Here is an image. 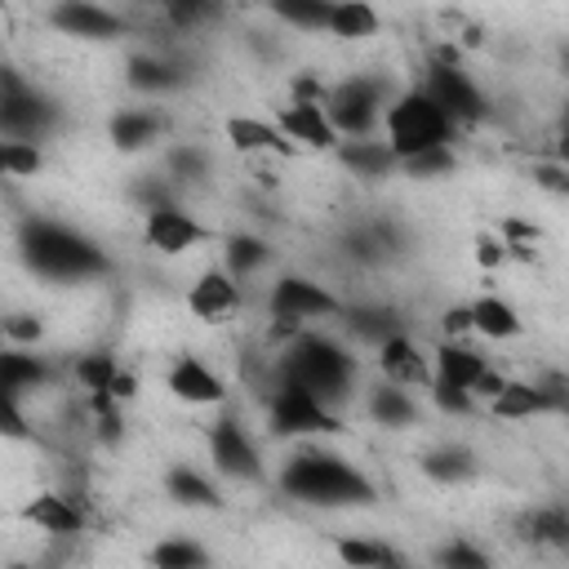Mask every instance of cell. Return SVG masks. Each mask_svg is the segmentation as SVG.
<instances>
[{"instance_id": "5", "label": "cell", "mask_w": 569, "mask_h": 569, "mask_svg": "<svg viewBox=\"0 0 569 569\" xmlns=\"http://www.w3.org/2000/svg\"><path fill=\"white\" fill-rule=\"evenodd\" d=\"M342 298L302 271H280L267 289V316H271V342H293L311 320H338Z\"/></svg>"}, {"instance_id": "34", "label": "cell", "mask_w": 569, "mask_h": 569, "mask_svg": "<svg viewBox=\"0 0 569 569\" xmlns=\"http://www.w3.org/2000/svg\"><path fill=\"white\" fill-rule=\"evenodd\" d=\"M333 556L342 565H351V569H396V565H409V556L400 547H391L382 538H351V533L333 542Z\"/></svg>"}, {"instance_id": "4", "label": "cell", "mask_w": 569, "mask_h": 569, "mask_svg": "<svg viewBox=\"0 0 569 569\" xmlns=\"http://www.w3.org/2000/svg\"><path fill=\"white\" fill-rule=\"evenodd\" d=\"M382 138L391 142V151L400 160H409V156L431 151V147H453L458 120L422 84H409V89H400L391 98V107L382 116Z\"/></svg>"}, {"instance_id": "37", "label": "cell", "mask_w": 569, "mask_h": 569, "mask_svg": "<svg viewBox=\"0 0 569 569\" xmlns=\"http://www.w3.org/2000/svg\"><path fill=\"white\" fill-rule=\"evenodd\" d=\"M160 13L178 36H191V31H204V27L222 22L227 0H160Z\"/></svg>"}, {"instance_id": "7", "label": "cell", "mask_w": 569, "mask_h": 569, "mask_svg": "<svg viewBox=\"0 0 569 569\" xmlns=\"http://www.w3.org/2000/svg\"><path fill=\"white\" fill-rule=\"evenodd\" d=\"M67 111L53 93H44L40 84H31L18 67L0 71V133L18 138V142H40L53 138L62 129Z\"/></svg>"}, {"instance_id": "12", "label": "cell", "mask_w": 569, "mask_h": 569, "mask_svg": "<svg viewBox=\"0 0 569 569\" xmlns=\"http://www.w3.org/2000/svg\"><path fill=\"white\" fill-rule=\"evenodd\" d=\"M142 240L164 258H182L200 244H213V227H204L182 200H164L142 213Z\"/></svg>"}, {"instance_id": "47", "label": "cell", "mask_w": 569, "mask_h": 569, "mask_svg": "<svg viewBox=\"0 0 569 569\" xmlns=\"http://www.w3.org/2000/svg\"><path fill=\"white\" fill-rule=\"evenodd\" d=\"M0 427H4V436H13V440H27V436H31V431H27V418H22V400L0 396Z\"/></svg>"}, {"instance_id": "42", "label": "cell", "mask_w": 569, "mask_h": 569, "mask_svg": "<svg viewBox=\"0 0 569 569\" xmlns=\"http://www.w3.org/2000/svg\"><path fill=\"white\" fill-rule=\"evenodd\" d=\"M427 400H431L440 413H453V418H462V413H471V409H476V396H471L467 387H453V382H440V378H431Z\"/></svg>"}, {"instance_id": "26", "label": "cell", "mask_w": 569, "mask_h": 569, "mask_svg": "<svg viewBox=\"0 0 569 569\" xmlns=\"http://www.w3.org/2000/svg\"><path fill=\"white\" fill-rule=\"evenodd\" d=\"M338 320H342V329H347L356 342H365V347H382L391 333L409 329L405 316H400V307H391V302H347Z\"/></svg>"}, {"instance_id": "29", "label": "cell", "mask_w": 569, "mask_h": 569, "mask_svg": "<svg viewBox=\"0 0 569 569\" xmlns=\"http://www.w3.org/2000/svg\"><path fill=\"white\" fill-rule=\"evenodd\" d=\"M164 493H169L178 507H187V511H218V507L227 502L222 489H218V480L204 476V471L191 467V462H173V467L164 471Z\"/></svg>"}, {"instance_id": "18", "label": "cell", "mask_w": 569, "mask_h": 569, "mask_svg": "<svg viewBox=\"0 0 569 569\" xmlns=\"http://www.w3.org/2000/svg\"><path fill=\"white\" fill-rule=\"evenodd\" d=\"M493 418L507 422H525V418H542V413H569V391H556L547 382H520L511 378L493 400H489Z\"/></svg>"}, {"instance_id": "23", "label": "cell", "mask_w": 569, "mask_h": 569, "mask_svg": "<svg viewBox=\"0 0 569 569\" xmlns=\"http://www.w3.org/2000/svg\"><path fill=\"white\" fill-rule=\"evenodd\" d=\"M222 138L240 156H298L289 133L276 120H262V116H227L222 120Z\"/></svg>"}, {"instance_id": "46", "label": "cell", "mask_w": 569, "mask_h": 569, "mask_svg": "<svg viewBox=\"0 0 569 569\" xmlns=\"http://www.w3.org/2000/svg\"><path fill=\"white\" fill-rule=\"evenodd\" d=\"M533 182H538L542 191L569 196V164H560V160H542V164H533Z\"/></svg>"}, {"instance_id": "20", "label": "cell", "mask_w": 569, "mask_h": 569, "mask_svg": "<svg viewBox=\"0 0 569 569\" xmlns=\"http://www.w3.org/2000/svg\"><path fill=\"white\" fill-rule=\"evenodd\" d=\"M40 533H49V538H76V533H84L89 529V511H84V498H76V493H62V489H40L31 502H27V511H22Z\"/></svg>"}, {"instance_id": "39", "label": "cell", "mask_w": 569, "mask_h": 569, "mask_svg": "<svg viewBox=\"0 0 569 569\" xmlns=\"http://www.w3.org/2000/svg\"><path fill=\"white\" fill-rule=\"evenodd\" d=\"M458 169V151L453 147H431V151H418L409 160H400V173L409 182H440Z\"/></svg>"}, {"instance_id": "50", "label": "cell", "mask_w": 569, "mask_h": 569, "mask_svg": "<svg viewBox=\"0 0 569 569\" xmlns=\"http://www.w3.org/2000/svg\"><path fill=\"white\" fill-rule=\"evenodd\" d=\"M556 133H569V93H565L560 107H556Z\"/></svg>"}, {"instance_id": "3", "label": "cell", "mask_w": 569, "mask_h": 569, "mask_svg": "<svg viewBox=\"0 0 569 569\" xmlns=\"http://www.w3.org/2000/svg\"><path fill=\"white\" fill-rule=\"evenodd\" d=\"M276 373H280V378H293V382H302V387H311V391L325 396L333 409H342V400H347L351 387H356L360 360H356L351 347L338 342L333 333L302 329L293 342H284V356H280Z\"/></svg>"}, {"instance_id": "27", "label": "cell", "mask_w": 569, "mask_h": 569, "mask_svg": "<svg viewBox=\"0 0 569 569\" xmlns=\"http://www.w3.org/2000/svg\"><path fill=\"white\" fill-rule=\"evenodd\" d=\"M516 533L542 551H569V502H538L516 516Z\"/></svg>"}, {"instance_id": "38", "label": "cell", "mask_w": 569, "mask_h": 569, "mask_svg": "<svg viewBox=\"0 0 569 569\" xmlns=\"http://www.w3.org/2000/svg\"><path fill=\"white\" fill-rule=\"evenodd\" d=\"M147 560H151L156 569H204V565H213V551L200 547V542L187 538V533H169V538H160V542L147 551Z\"/></svg>"}, {"instance_id": "48", "label": "cell", "mask_w": 569, "mask_h": 569, "mask_svg": "<svg viewBox=\"0 0 569 569\" xmlns=\"http://www.w3.org/2000/svg\"><path fill=\"white\" fill-rule=\"evenodd\" d=\"M507 382H511V378H507L502 369H493V365H489V369L480 373V382H476V400H485V405H489V400H493V396H498Z\"/></svg>"}, {"instance_id": "1", "label": "cell", "mask_w": 569, "mask_h": 569, "mask_svg": "<svg viewBox=\"0 0 569 569\" xmlns=\"http://www.w3.org/2000/svg\"><path fill=\"white\" fill-rule=\"evenodd\" d=\"M276 489L302 507H320V511H347V507H373L378 502V485L347 462L333 449H320L311 440H302L284 467L276 471Z\"/></svg>"}, {"instance_id": "25", "label": "cell", "mask_w": 569, "mask_h": 569, "mask_svg": "<svg viewBox=\"0 0 569 569\" xmlns=\"http://www.w3.org/2000/svg\"><path fill=\"white\" fill-rule=\"evenodd\" d=\"M365 413H369V422H378L387 431H405V427H413L422 418V405H418L413 387H400V382L378 378L365 391Z\"/></svg>"}, {"instance_id": "44", "label": "cell", "mask_w": 569, "mask_h": 569, "mask_svg": "<svg viewBox=\"0 0 569 569\" xmlns=\"http://www.w3.org/2000/svg\"><path fill=\"white\" fill-rule=\"evenodd\" d=\"M476 262H480L485 271H498V267H507V262H511V249H507V240H502L498 231H480V236H476Z\"/></svg>"}, {"instance_id": "19", "label": "cell", "mask_w": 569, "mask_h": 569, "mask_svg": "<svg viewBox=\"0 0 569 569\" xmlns=\"http://www.w3.org/2000/svg\"><path fill=\"white\" fill-rule=\"evenodd\" d=\"M164 387L173 391V400L196 405V409H209V405L218 409V405H227V378H222L218 369H209L200 356H178V360L169 365Z\"/></svg>"}, {"instance_id": "40", "label": "cell", "mask_w": 569, "mask_h": 569, "mask_svg": "<svg viewBox=\"0 0 569 569\" xmlns=\"http://www.w3.org/2000/svg\"><path fill=\"white\" fill-rule=\"evenodd\" d=\"M0 169H4V178H36V173L44 169V151H40V142L4 138V142H0Z\"/></svg>"}, {"instance_id": "43", "label": "cell", "mask_w": 569, "mask_h": 569, "mask_svg": "<svg viewBox=\"0 0 569 569\" xmlns=\"http://www.w3.org/2000/svg\"><path fill=\"white\" fill-rule=\"evenodd\" d=\"M4 338L18 342V347H36L44 338V325L31 311H13V316H4Z\"/></svg>"}, {"instance_id": "10", "label": "cell", "mask_w": 569, "mask_h": 569, "mask_svg": "<svg viewBox=\"0 0 569 569\" xmlns=\"http://www.w3.org/2000/svg\"><path fill=\"white\" fill-rule=\"evenodd\" d=\"M209 462L231 485H262L267 480L262 449H258V440L249 436V427L236 413L213 418V427H209Z\"/></svg>"}, {"instance_id": "22", "label": "cell", "mask_w": 569, "mask_h": 569, "mask_svg": "<svg viewBox=\"0 0 569 569\" xmlns=\"http://www.w3.org/2000/svg\"><path fill=\"white\" fill-rule=\"evenodd\" d=\"M58 378V365L31 347H18L9 342L4 356H0V396L9 400H22L27 391H44L49 382Z\"/></svg>"}, {"instance_id": "35", "label": "cell", "mask_w": 569, "mask_h": 569, "mask_svg": "<svg viewBox=\"0 0 569 569\" xmlns=\"http://www.w3.org/2000/svg\"><path fill=\"white\" fill-rule=\"evenodd\" d=\"M164 173L173 178L178 191H182V187H200V182H209L213 160H209V151H204L200 142H173V147L164 151Z\"/></svg>"}, {"instance_id": "6", "label": "cell", "mask_w": 569, "mask_h": 569, "mask_svg": "<svg viewBox=\"0 0 569 569\" xmlns=\"http://www.w3.org/2000/svg\"><path fill=\"white\" fill-rule=\"evenodd\" d=\"M267 431L276 440H298L302 445V440H320V436L347 431V418H342V409H333L311 387L276 373V387L267 396Z\"/></svg>"}, {"instance_id": "45", "label": "cell", "mask_w": 569, "mask_h": 569, "mask_svg": "<svg viewBox=\"0 0 569 569\" xmlns=\"http://www.w3.org/2000/svg\"><path fill=\"white\" fill-rule=\"evenodd\" d=\"M471 333H476L471 302H453L440 311V338H471Z\"/></svg>"}, {"instance_id": "36", "label": "cell", "mask_w": 569, "mask_h": 569, "mask_svg": "<svg viewBox=\"0 0 569 569\" xmlns=\"http://www.w3.org/2000/svg\"><path fill=\"white\" fill-rule=\"evenodd\" d=\"M267 13L289 31H329L333 0H267Z\"/></svg>"}, {"instance_id": "32", "label": "cell", "mask_w": 569, "mask_h": 569, "mask_svg": "<svg viewBox=\"0 0 569 569\" xmlns=\"http://www.w3.org/2000/svg\"><path fill=\"white\" fill-rule=\"evenodd\" d=\"M471 316H476V333L489 338V342H511V338L525 333L520 311H516L507 298H498V293H480V298H471Z\"/></svg>"}, {"instance_id": "30", "label": "cell", "mask_w": 569, "mask_h": 569, "mask_svg": "<svg viewBox=\"0 0 569 569\" xmlns=\"http://www.w3.org/2000/svg\"><path fill=\"white\" fill-rule=\"evenodd\" d=\"M418 467H422V476H427L431 485H467V480L480 471L476 449L462 445V440H440V445L422 449Z\"/></svg>"}, {"instance_id": "15", "label": "cell", "mask_w": 569, "mask_h": 569, "mask_svg": "<svg viewBox=\"0 0 569 569\" xmlns=\"http://www.w3.org/2000/svg\"><path fill=\"white\" fill-rule=\"evenodd\" d=\"M244 307V284L227 267H204L187 289V311L204 325H222Z\"/></svg>"}, {"instance_id": "13", "label": "cell", "mask_w": 569, "mask_h": 569, "mask_svg": "<svg viewBox=\"0 0 569 569\" xmlns=\"http://www.w3.org/2000/svg\"><path fill=\"white\" fill-rule=\"evenodd\" d=\"M124 84L147 102V98H169L191 84V67L178 53L164 49H138L124 58Z\"/></svg>"}, {"instance_id": "24", "label": "cell", "mask_w": 569, "mask_h": 569, "mask_svg": "<svg viewBox=\"0 0 569 569\" xmlns=\"http://www.w3.org/2000/svg\"><path fill=\"white\" fill-rule=\"evenodd\" d=\"M71 378L84 387V391H111V396H120V400H133L138 396V378L111 356V351H84V356H76L71 360Z\"/></svg>"}, {"instance_id": "2", "label": "cell", "mask_w": 569, "mask_h": 569, "mask_svg": "<svg viewBox=\"0 0 569 569\" xmlns=\"http://www.w3.org/2000/svg\"><path fill=\"white\" fill-rule=\"evenodd\" d=\"M18 253L49 284H89V280L111 276L107 249L80 227L58 222V218H27L18 231Z\"/></svg>"}, {"instance_id": "51", "label": "cell", "mask_w": 569, "mask_h": 569, "mask_svg": "<svg viewBox=\"0 0 569 569\" xmlns=\"http://www.w3.org/2000/svg\"><path fill=\"white\" fill-rule=\"evenodd\" d=\"M560 71H565V80H569V40L560 44Z\"/></svg>"}, {"instance_id": "33", "label": "cell", "mask_w": 569, "mask_h": 569, "mask_svg": "<svg viewBox=\"0 0 569 569\" xmlns=\"http://www.w3.org/2000/svg\"><path fill=\"white\" fill-rule=\"evenodd\" d=\"M382 31V18L369 0H333V18H329V31L333 40L342 44H360V40H373Z\"/></svg>"}, {"instance_id": "14", "label": "cell", "mask_w": 569, "mask_h": 569, "mask_svg": "<svg viewBox=\"0 0 569 569\" xmlns=\"http://www.w3.org/2000/svg\"><path fill=\"white\" fill-rule=\"evenodd\" d=\"M276 124L289 133V142L298 151H325L333 156L342 133L333 129L329 111H325V98H289L280 111H276Z\"/></svg>"}, {"instance_id": "21", "label": "cell", "mask_w": 569, "mask_h": 569, "mask_svg": "<svg viewBox=\"0 0 569 569\" xmlns=\"http://www.w3.org/2000/svg\"><path fill=\"white\" fill-rule=\"evenodd\" d=\"M333 160H338L347 173H356L360 182H387V178H396V173H400V156H396V151H391V142H387V138H378V133L342 138V142H338V151H333Z\"/></svg>"}, {"instance_id": "16", "label": "cell", "mask_w": 569, "mask_h": 569, "mask_svg": "<svg viewBox=\"0 0 569 569\" xmlns=\"http://www.w3.org/2000/svg\"><path fill=\"white\" fill-rule=\"evenodd\" d=\"M169 133V116L151 102H133V107H120L111 111L107 120V142L120 151V156H142L151 151L160 138Z\"/></svg>"}, {"instance_id": "17", "label": "cell", "mask_w": 569, "mask_h": 569, "mask_svg": "<svg viewBox=\"0 0 569 569\" xmlns=\"http://www.w3.org/2000/svg\"><path fill=\"white\" fill-rule=\"evenodd\" d=\"M373 365H378V378L387 382H400V387H431V351L418 347V338L409 329L391 333L382 347H373Z\"/></svg>"}, {"instance_id": "11", "label": "cell", "mask_w": 569, "mask_h": 569, "mask_svg": "<svg viewBox=\"0 0 569 569\" xmlns=\"http://www.w3.org/2000/svg\"><path fill=\"white\" fill-rule=\"evenodd\" d=\"M44 22L67 36V40H84V44H111V40H124L133 31V22L111 9V4H98V0H53L44 9Z\"/></svg>"}, {"instance_id": "28", "label": "cell", "mask_w": 569, "mask_h": 569, "mask_svg": "<svg viewBox=\"0 0 569 569\" xmlns=\"http://www.w3.org/2000/svg\"><path fill=\"white\" fill-rule=\"evenodd\" d=\"M431 378H440V382H453V387H467L471 396H476V382H480V373L489 369V360H485V351H476L467 338H445L436 351H431Z\"/></svg>"}, {"instance_id": "9", "label": "cell", "mask_w": 569, "mask_h": 569, "mask_svg": "<svg viewBox=\"0 0 569 569\" xmlns=\"http://www.w3.org/2000/svg\"><path fill=\"white\" fill-rule=\"evenodd\" d=\"M422 89L458 120V129H476L489 120V93L476 84V76L462 67V58L453 49H440L427 58V76Z\"/></svg>"}, {"instance_id": "49", "label": "cell", "mask_w": 569, "mask_h": 569, "mask_svg": "<svg viewBox=\"0 0 569 569\" xmlns=\"http://www.w3.org/2000/svg\"><path fill=\"white\" fill-rule=\"evenodd\" d=\"M551 160L569 164V133H556V142H551Z\"/></svg>"}, {"instance_id": "31", "label": "cell", "mask_w": 569, "mask_h": 569, "mask_svg": "<svg viewBox=\"0 0 569 569\" xmlns=\"http://www.w3.org/2000/svg\"><path fill=\"white\" fill-rule=\"evenodd\" d=\"M276 262V244L267 240V236H258V231H236V236H227L222 240V267L240 280V284H249L258 271H267Z\"/></svg>"}, {"instance_id": "41", "label": "cell", "mask_w": 569, "mask_h": 569, "mask_svg": "<svg viewBox=\"0 0 569 569\" xmlns=\"http://www.w3.org/2000/svg\"><path fill=\"white\" fill-rule=\"evenodd\" d=\"M431 565H440V569H489L493 560H489V551L485 547H476L471 538H449V542H440L436 551H431Z\"/></svg>"}, {"instance_id": "8", "label": "cell", "mask_w": 569, "mask_h": 569, "mask_svg": "<svg viewBox=\"0 0 569 569\" xmlns=\"http://www.w3.org/2000/svg\"><path fill=\"white\" fill-rule=\"evenodd\" d=\"M391 80L378 71H347L325 89V111L342 138H365L382 129V116L391 107Z\"/></svg>"}]
</instances>
